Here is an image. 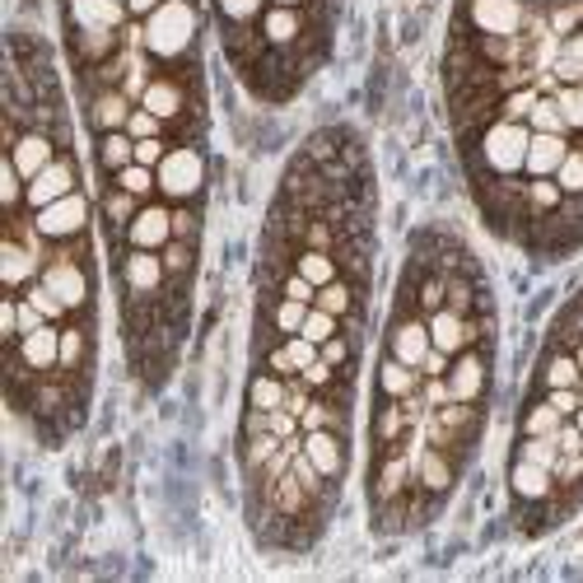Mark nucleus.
<instances>
[{
    "instance_id": "8fccbe9b",
    "label": "nucleus",
    "mask_w": 583,
    "mask_h": 583,
    "mask_svg": "<svg viewBox=\"0 0 583 583\" xmlns=\"http://www.w3.org/2000/svg\"><path fill=\"white\" fill-rule=\"evenodd\" d=\"M164 140L160 136H150V140H136V164H145V168H154V164H164Z\"/></svg>"
},
{
    "instance_id": "49530a36",
    "label": "nucleus",
    "mask_w": 583,
    "mask_h": 583,
    "mask_svg": "<svg viewBox=\"0 0 583 583\" xmlns=\"http://www.w3.org/2000/svg\"><path fill=\"white\" fill-rule=\"evenodd\" d=\"M85 359V332H61V369H75Z\"/></svg>"
},
{
    "instance_id": "c03bdc74",
    "label": "nucleus",
    "mask_w": 583,
    "mask_h": 583,
    "mask_svg": "<svg viewBox=\"0 0 583 583\" xmlns=\"http://www.w3.org/2000/svg\"><path fill=\"white\" fill-rule=\"evenodd\" d=\"M318 308H327V313H337V318H341V313L351 308V286H341V280L322 286V290H318Z\"/></svg>"
},
{
    "instance_id": "bb28decb",
    "label": "nucleus",
    "mask_w": 583,
    "mask_h": 583,
    "mask_svg": "<svg viewBox=\"0 0 583 583\" xmlns=\"http://www.w3.org/2000/svg\"><path fill=\"white\" fill-rule=\"evenodd\" d=\"M99 160H103V168H113V173H122L126 164H136V145H131V136H122V131H103V140H99Z\"/></svg>"
},
{
    "instance_id": "dca6fc26",
    "label": "nucleus",
    "mask_w": 583,
    "mask_h": 583,
    "mask_svg": "<svg viewBox=\"0 0 583 583\" xmlns=\"http://www.w3.org/2000/svg\"><path fill=\"white\" fill-rule=\"evenodd\" d=\"M75 28H117L122 24V0H71Z\"/></svg>"
},
{
    "instance_id": "052dcab7",
    "label": "nucleus",
    "mask_w": 583,
    "mask_h": 583,
    "mask_svg": "<svg viewBox=\"0 0 583 583\" xmlns=\"http://www.w3.org/2000/svg\"><path fill=\"white\" fill-rule=\"evenodd\" d=\"M327 378H332V365H327V359L318 355V359H313V365L304 369V383H313V388H322V383H327Z\"/></svg>"
},
{
    "instance_id": "e2e57ef3",
    "label": "nucleus",
    "mask_w": 583,
    "mask_h": 583,
    "mask_svg": "<svg viewBox=\"0 0 583 583\" xmlns=\"http://www.w3.org/2000/svg\"><path fill=\"white\" fill-rule=\"evenodd\" d=\"M126 5H131L136 14H154V10H160V5H164V0H126Z\"/></svg>"
},
{
    "instance_id": "79ce46f5",
    "label": "nucleus",
    "mask_w": 583,
    "mask_h": 583,
    "mask_svg": "<svg viewBox=\"0 0 583 583\" xmlns=\"http://www.w3.org/2000/svg\"><path fill=\"white\" fill-rule=\"evenodd\" d=\"M532 107H537V89H514L509 99H504V117L523 122V117H532Z\"/></svg>"
},
{
    "instance_id": "13d9d810",
    "label": "nucleus",
    "mask_w": 583,
    "mask_h": 583,
    "mask_svg": "<svg viewBox=\"0 0 583 583\" xmlns=\"http://www.w3.org/2000/svg\"><path fill=\"white\" fill-rule=\"evenodd\" d=\"M556 448H560V453H583L579 424H560V430H556Z\"/></svg>"
},
{
    "instance_id": "58836bf2",
    "label": "nucleus",
    "mask_w": 583,
    "mask_h": 583,
    "mask_svg": "<svg viewBox=\"0 0 583 583\" xmlns=\"http://www.w3.org/2000/svg\"><path fill=\"white\" fill-rule=\"evenodd\" d=\"M537 131H565V117H560V103L556 99H537V107H532L528 117Z\"/></svg>"
},
{
    "instance_id": "f257e3e1",
    "label": "nucleus",
    "mask_w": 583,
    "mask_h": 583,
    "mask_svg": "<svg viewBox=\"0 0 583 583\" xmlns=\"http://www.w3.org/2000/svg\"><path fill=\"white\" fill-rule=\"evenodd\" d=\"M192 38H197V10L187 5V0H164L145 24V47L160 61L182 56L187 47H192Z\"/></svg>"
},
{
    "instance_id": "4c0bfd02",
    "label": "nucleus",
    "mask_w": 583,
    "mask_h": 583,
    "mask_svg": "<svg viewBox=\"0 0 583 583\" xmlns=\"http://www.w3.org/2000/svg\"><path fill=\"white\" fill-rule=\"evenodd\" d=\"M556 103H560L565 126H579V131H583V89H579V85L560 89V93H556Z\"/></svg>"
},
{
    "instance_id": "a211bd4d",
    "label": "nucleus",
    "mask_w": 583,
    "mask_h": 583,
    "mask_svg": "<svg viewBox=\"0 0 583 583\" xmlns=\"http://www.w3.org/2000/svg\"><path fill=\"white\" fill-rule=\"evenodd\" d=\"M0 257H5V286H10V290H20L24 280L38 271V252H34V248H24L20 239H5Z\"/></svg>"
},
{
    "instance_id": "a18cd8bd",
    "label": "nucleus",
    "mask_w": 583,
    "mask_h": 583,
    "mask_svg": "<svg viewBox=\"0 0 583 583\" xmlns=\"http://www.w3.org/2000/svg\"><path fill=\"white\" fill-rule=\"evenodd\" d=\"M0 182H5V206L14 211V206H20V201L28 197V192H24V173L14 168V160H5V164H0Z\"/></svg>"
},
{
    "instance_id": "c9c22d12",
    "label": "nucleus",
    "mask_w": 583,
    "mask_h": 583,
    "mask_svg": "<svg viewBox=\"0 0 583 583\" xmlns=\"http://www.w3.org/2000/svg\"><path fill=\"white\" fill-rule=\"evenodd\" d=\"M406 477H411V471H406V458H392L383 471H378V499H392L406 485Z\"/></svg>"
},
{
    "instance_id": "f03ea898",
    "label": "nucleus",
    "mask_w": 583,
    "mask_h": 583,
    "mask_svg": "<svg viewBox=\"0 0 583 583\" xmlns=\"http://www.w3.org/2000/svg\"><path fill=\"white\" fill-rule=\"evenodd\" d=\"M528 145H532V131H528V126L499 117L491 131H485V140H481L485 168H491L495 178H514V173L528 164Z\"/></svg>"
},
{
    "instance_id": "a878e982",
    "label": "nucleus",
    "mask_w": 583,
    "mask_h": 583,
    "mask_svg": "<svg viewBox=\"0 0 583 583\" xmlns=\"http://www.w3.org/2000/svg\"><path fill=\"white\" fill-rule=\"evenodd\" d=\"M294 271L304 276V280H313V286L322 290V286H332V280H337V262L327 257V248H308L304 257L294 262Z\"/></svg>"
},
{
    "instance_id": "39448f33",
    "label": "nucleus",
    "mask_w": 583,
    "mask_h": 583,
    "mask_svg": "<svg viewBox=\"0 0 583 583\" xmlns=\"http://www.w3.org/2000/svg\"><path fill=\"white\" fill-rule=\"evenodd\" d=\"M154 178H160V192H168V197H178V201L192 197L201 187V154L197 150H168Z\"/></svg>"
},
{
    "instance_id": "9b49d317",
    "label": "nucleus",
    "mask_w": 583,
    "mask_h": 583,
    "mask_svg": "<svg viewBox=\"0 0 583 583\" xmlns=\"http://www.w3.org/2000/svg\"><path fill=\"white\" fill-rule=\"evenodd\" d=\"M20 365H28L34 373H42V369H52V365H61V337L52 332V327H38V332H28V337H20Z\"/></svg>"
},
{
    "instance_id": "0eeeda50",
    "label": "nucleus",
    "mask_w": 583,
    "mask_h": 583,
    "mask_svg": "<svg viewBox=\"0 0 583 583\" xmlns=\"http://www.w3.org/2000/svg\"><path fill=\"white\" fill-rule=\"evenodd\" d=\"M131 248H168V239H173V211H164V206H145V211H136V219H131Z\"/></svg>"
},
{
    "instance_id": "7c9ffc66",
    "label": "nucleus",
    "mask_w": 583,
    "mask_h": 583,
    "mask_svg": "<svg viewBox=\"0 0 583 583\" xmlns=\"http://www.w3.org/2000/svg\"><path fill=\"white\" fill-rule=\"evenodd\" d=\"M579 359L574 355H550L546 365V388H579Z\"/></svg>"
},
{
    "instance_id": "a19ab883",
    "label": "nucleus",
    "mask_w": 583,
    "mask_h": 583,
    "mask_svg": "<svg viewBox=\"0 0 583 583\" xmlns=\"http://www.w3.org/2000/svg\"><path fill=\"white\" fill-rule=\"evenodd\" d=\"M518 458H528V462H542V467H556L560 448H556V439H537V434H532L528 444H523V453H518Z\"/></svg>"
},
{
    "instance_id": "473e14b6",
    "label": "nucleus",
    "mask_w": 583,
    "mask_h": 583,
    "mask_svg": "<svg viewBox=\"0 0 583 583\" xmlns=\"http://www.w3.org/2000/svg\"><path fill=\"white\" fill-rule=\"evenodd\" d=\"M154 182H160V178H154L145 164H126V168L117 173V187H122V192H131V197H145Z\"/></svg>"
},
{
    "instance_id": "6ab92c4d",
    "label": "nucleus",
    "mask_w": 583,
    "mask_h": 583,
    "mask_svg": "<svg viewBox=\"0 0 583 583\" xmlns=\"http://www.w3.org/2000/svg\"><path fill=\"white\" fill-rule=\"evenodd\" d=\"M313 359H318V345H313L308 337H290L280 351H271V369L276 373H304Z\"/></svg>"
},
{
    "instance_id": "b1692460",
    "label": "nucleus",
    "mask_w": 583,
    "mask_h": 583,
    "mask_svg": "<svg viewBox=\"0 0 583 583\" xmlns=\"http://www.w3.org/2000/svg\"><path fill=\"white\" fill-rule=\"evenodd\" d=\"M299 28H304V20L294 14V5H276V10L262 20V38L276 42V47H286V42L299 38Z\"/></svg>"
},
{
    "instance_id": "0e129e2a",
    "label": "nucleus",
    "mask_w": 583,
    "mask_h": 583,
    "mask_svg": "<svg viewBox=\"0 0 583 583\" xmlns=\"http://www.w3.org/2000/svg\"><path fill=\"white\" fill-rule=\"evenodd\" d=\"M574 424H579V434H583V406H579V411H574Z\"/></svg>"
},
{
    "instance_id": "c85d7f7f",
    "label": "nucleus",
    "mask_w": 583,
    "mask_h": 583,
    "mask_svg": "<svg viewBox=\"0 0 583 583\" xmlns=\"http://www.w3.org/2000/svg\"><path fill=\"white\" fill-rule=\"evenodd\" d=\"M560 424H565V416H560L550 402H542V406H532V411H528L523 430H528V434H537V439H556Z\"/></svg>"
},
{
    "instance_id": "412c9836",
    "label": "nucleus",
    "mask_w": 583,
    "mask_h": 583,
    "mask_svg": "<svg viewBox=\"0 0 583 583\" xmlns=\"http://www.w3.org/2000/svg\"><path fill=\"white\" fill-rule=\"evenodd\" d=\"M140 103H145L160 122H168V117H178V113H182V89L173 85V80H150L145 93H140Z\"/></svg>"
},
{
    "instance_id": "aec40b11",
    "label": "nucleus",
    "mask_w": 583,
    "mask_h": 583,
    "mask_svg": "<svg viewBox=\"0 0 583 583\" xmlns=\"http://www.w3.org/2000/svg\"><path fill=\"white\" fill-rule=\"evenodd\" d=\"M546 491H550V467L518 458L514 462V495L518 499H546Z\"/></svg>"
},
{
    "instance_id": "1a4fd4ad",
    "label": "nucleus",
    "mask_w": 583,
    "mask_h": 583,
    "mask_svg": "<svg viewBox=\"0 0 583 583\" xmlns=\"http://www.w3.org/2000/svg\"><path fill=\"white\" fill-rule=\"evenodd\" d=\"M485 388V359L481 355H458L448 369V402H477Z\"/></svg>"
},
{
    "instance_id": "2eb2a0df",
    "label": "nucleus",
    "mask_w": 583,
    "mask_h": 583,
    "mask_svg": "<svg viewBox=\"0 0 583 583\" xmlns=\"http://www.w3.org/2000/svg\"><path fill=\"white\" fill-rule=\"evenodd\" d=\"M10 160H14V168H20L24 178H38V173H42L47 164H52V140H47L42 131H28V136L14 140Z\"/></svg>"
},
{
    "instance_id": "2f4dec72",
    "label": "nucleus",
    "mask_w": 583,
    "mask_h": 583,
    "mask_svg": "<svg viewBox=\"0 0 583 583\" xmlns=\"http://www.w3.org/2000/svg\"><path fill=\"white\" fill-rule=\"evenodd\" d=\"M560 80H570V85H579L583 80V34H574L570 42H565V52H560Z\"/></svg>"
},
{
    "instance_id": "f704fd0d",
    "label": "nucleus",
    "mask_w": 583,
    "mask_h": 583,
    "mask_svg": "<svg viewBox=\"0 0 583 583\" xmlns=\"http://www.w3.org/2000/svg\"><path fill=\"white\" fill-rule=\"evenodd\" d=\"M304 318H308V304H299V299H286V304L276 308V332H286V337H299V327H304Z\"/></svg>"
},
{
    "instance_id": "5fc2aeb1",
    "label": "nucleus",
    "mask_w": 583,
    "mask_h": 583,
    "mask_svg": "<svg viewBox=\"0 0 583 583\" xmlns=\"http://www.w3.org/2000/svg\"><path fill=\"white\" fill-rule=\"evenodd\" d=\"M286 299H299V304H313V299H318V286H313V280H304V276H290L286 280Z\"/></svg>"
},
{
    "instance_id": "393cba45",
    "label": "nucleus",
    "mask_w": 583,
    "mask_h": 583,
    "mask_svg": "<svg viewBox=\"0 0 583 583\" xmlns=\"http://www.w3.org/2000/svg\"><path fill=\"white\" fill-rule=\"evenodd\" d=\"M286 383H280V378H266V373H257L252 378V388H248V406L252 411H280V406H286Z\"/></svg>"
},
{
    "instance_id": "f3484780",
    "label": "nucleus",
    "mask_w": 583,
    "mask_h": 583,
    "mask_svg": "<svg viewBox=\"0 0 583 583\" xmlns=\"http://www.w3.org/2000/svg\"><path fill=\"white\" fill-rule=\"evenodd\" d=\"M304 453H308L313 467H318L327 481L341 477L345 453H341V444H337V434H327V430H308V444H304Z\"/></svg>"
},
{
    "instance_id": "72a5a7b5",
    "label": "nucleus",
    "mask_w": 583,
    "mask_h": 583,
    "mask_svg": "<svg viewBox=\"0 0 583 583\" xmlns=\"http://www.w3.org/2000/svg\"><path fill=\"white\" fill-rule=\"evenodd\" d=\"M556 182H560V192H583V150H570L565 154V164L556 168Z\"/></svg>"
},
{
    "instance_id": "4468645a",
    "label": "nucleus",
    "mask_w": 583,
    "mask_h": 583,
    "mask_svg": "<svg viewBox=\"0 0 583 583\" xmlns=\"http://www.w3.org/2000/svg\"><path fill=\"white\" fill-rule=\"evenodd\" d=\"M42 286H52V290L61 294V304H66V308H80L85 299H89V280H85V271H80L75 262H56V266H47Z\"/></svg>"
},
{
    "instance_id": "864d4df0",
    "label": "nucleus",
    "mask_w": 583,
    "mask_h": 583,
    "mask_svg": "<svg viewBox=\"0 0 583 583\" xmlns=\"http://www.w3.org/2000/svg\"><path fill=\"white\" fill-rule=\"evenodd\" d=\"M550 406H556V411L560 416H574L579 411V406H583V397H579V392L574 388H550V397H546Z\"/></svg>"
},
{
    "instance_id": "603ef678",
    "label": "nucleus",
    "mask_w": 583,
    "mask_h": 583,
    "mask_svg": "<svg viewBox=\"0 0 583 583\" xmlns=\"http://www.w3.org/2000/svg\"><path fill=\"white\" fill-rule=\"evenodd\" d=\"M38 327H42V313L34 304H14V332L28 337V332H38Z\"/></svg>"
},
{
    "instance_id": "f8f14e48",
    "label": "nucleus",
    "mask_w": 583,
    "mask_h": 583,
    "mask_svg": "<svg viewBox=\"0 0 583 583\" xmlns=\"http://www.w3.org/2000/svg\"><path fill=\"white\" fill-rule=\"evenodd\" d=\"M434 351V341H430V322H397V332H392V355L402 359V365H411L420 369L424 365V355Z\"/></svg>"
},
{
    "instance_id": "5701e85b",
    "label": "nucleus",
    "mask_w": 583,
    "mask_h": 583,
    "mask_svg": "<svg viewBox=\"0 0 583 583\" xmlns=\"http://www.w3.org/2000/svg\"><path fill=\"white\" fill-rule=\"evenodd\" d=\"M378 388H383L392 402L411 397V392H416V369H411V365H402V359L392 355V359H383V369H378Z\"/></svg>"
},
{
    "instance_id": "680f3d73",
    "label": "nucleus",
    "mask_w": 583,
    "mask_h": 583,
    "mask_svg": "<svg viewBox=\"0 0 583 583\" xmlns=\"http://www.w3.org/2000/svg\"><path fill=\"white\" fill-rule=\"evenodd\" d=\"M332 243V229L327 225H308V248H327Z\"/></svg>"
},
{
    "instance_id": "ea45409f",
    "label": "nucleus",
    "mask_w": 583,
    "mask_h": 583,
    "mask_svg": "<svg viewBox=\"0 0 583 583\" xmlns=\"http://www.w3.org/2000/svg\"><path fill=\"white\" fill-rule=\"evenodd\" d=\"M219 14L239 28V24H252L262 14V0H219Z\"/></svg>"
},
{
    "instance_id": "3c124183",
    "label": "nucleus",
    "mask_w": 583,
    "mask_h": 583,
    "mask_svg": "<svg viewBox=\"0 0 583 583\" xmlns=\"http://www.w3.org/2000/svg\"><path fill=\"white\" fill-rule=\"evenodd\" d=\"M402 424H406V411H402V406H388V411L378 416V439H388V444H392V439L402 434Z\"/></svg>"
},
{
    "instance_id": "69168bd1",
    "label": "nucleus",
    "mask_w": 583,
    "mask_h": 583,
    "mask_svg": "<svg viewBox=\"0 0 583 583\" xmlns=\"http://www.w3.org/2000/svg\"><path fill=\"white\" fill-rule=\"evenodd\" d=\"M276 5H299V0H276Z\"/></svg>"
},
{
    "instance_id": "6e6552de",
    "label": "nucleus",
    "mask_w": 583,
    "mask_h": 583,
    "mask_svg": "<svg viewBox=\"0 0 583 583\" xmlns=\"http://www.w3.org/2000/svg\"><path fill=\"white\" fill-rule=\"evenodd\" d=\"M565 154H570V145H565V136L560 131H532V145H528V173L532 178H550L560 164H565Z\"/></svg>"
},
{
    "instance_id": "09e8293b",
    "label": "nucleus",
    "mask_w": 583,
    "mask_h": 583,
    "mask_svg": "<svg viewBox=\"0 0 583 583\" xmlns=\"http://www.w3.org/2000/svg\"><path fill=\"white\" fill-rule=\"evenodd\" d=\"M107 219H113V225L136 219V197L131 192H113V197H107Z\"/></svg>"
},
{
    "instance_id": "de8ad7c7",
    "label": "nucleus",
    "mask_w": 583,
    "mask_h": 583,
    "mask_svg": "<svg viewBox=\"0 0 583 583\" xmlns=\"http://www.w3.org/2000/svg\"><path fill=\"white\" fill-rule=\"evenodd\" d=\"M126 136H136V140L160 136V117H154L150 107H140V113H131V122H126Z\"/></svg>"
},
{
    "instance_id": "7ed1b4c3",
    "label": "nucleus",
    "mask_w": 583,
    "mask_h": 583,
    "mask_svg": "<svg viewBox=\"0 0 583 583\" xmlns=\"http://www.w3.org/2000/svg\"><path fill=\"white\" fill-rule=\"evenodd\" d=\"M471 28L485 38H514L523 28V5L518 0H471Z\"/></svg>"
},
{
    "instance_id": "4be33fe9",
    "label": "nucleus",
    "mask_w": 583,
    "mask_h": 583,
    "mask_svg": "<svg viewBox=\"0 0 583 583\" xmlns=\"http://www.w3.org/2000/svg\"><path fill=\"white\" fill-rule=\"evenodd\" d=\"M131 122V107H126V93L122 89H103L99 99H93V126L99 131H117V126Z\"/></svg>"
},
{
    "instance_id": "ddd939ff",
    "label": "nucleus",
    "mask_w": 583,
    "mask_h": 583,
    "mask_svg": "<svg viewBox=\"0 0 583 583\" xmlns=\"http://www.w3.org/2000/svg\"><path fill=\"white\" fill-rule=\"evenodd\" d=\"M164 271L168 266L154 257L150 248H136L131 257H126V286H131V294H154L164 286Z\"/></svg>"
},
{
    "instance_id": "9d476101",
    "label": "nucleus",
    "mask_w": 583,
    "mask_h": 583,
    "mask_svg": "<svg viewBox=\"0 0 583 583\" xmlns=\"http://www.w3.org/2000/svg\"><path fill=\"white\" fill-rule=\"evenodd\" d=\"M430 341H434V351H444V355H458L462 345L471 341L467 313H453L448 304H444V308H434V318H430Z\"/></svg>"
},
{
    "instance_id": "cd10ccee",
    "label": "nucleus",
    "mask_w": 583,
    "mask_h": 583,
    "mask_svg": "<svg viewBox=\"0 0 583 583\" xmlns=\"http://www.w3.org/2000/svg\"><path fill=\"white\" fill-rule=\"evenodd\" d=\"M448 481H453V462L444 458V448L434 444L420 458V485H424V491H448Z\"/></svg>"
},
{
    "instance_id": "bf43d9fd",
    "label": "nucleus",
    "mask_w": 583,
    "mask_h": 583,
    "mask_svg": "<svg viewBox=\"0 0 583 583\" xmlns=\"http://www.w3.org/2000/svg\"><path fill=\"white\" fill-rule=\"evenodd\" d=\"M187 262H192V248H187V243H168V252H164L168 271H187Z\"/></svg>"
},
{
    "instance_id": "37998d69",
    "label": "nucleus",
    "mask_w": 583,
    "mask_h": 583,
    "mask_svg": "<svg viewBox=\"0 0 583 583\" xmlns=\"http://www.w3.org/2000/svg\"><path fill=\"white\" fill-rule=\"evenodd\" d=\"M28 304H34L42 318H61V313H66V304H61V294L52 286H34L28 290Z\"/></svg>"
},
{
    "instance_id": "c756f323",
    "label": "nucleus",
    "mask_w": 583,
    "mask_h": 583,
    "mask_svg": "<svg viewBox=\"0 0 583 583\" xmlns=\"http://www.w3.org/2000/svg\"><path fill=\"white\" fill-rule=\"evenodd\" d=\"M299 337H308L313 345L332 341V337H337V313H327V308H308V318H304V327H299Z\"/></svg>"
},
{
    "instance_id": "20e7f679",
    "label": "nucleus",
    "mask_w": 583,
    "mask_h": 583,
    "mask_svg": "<svg viewBox=\"0 0 583 583\" xmlns=\"http://www.w3.org/2000/svg\"><path fill=\"white\" fill-rule=\"evenodd\" d=\"M85 219H89V206H85V197H61L52 201V206H42L34 211V229L42 233V239H71V233H80L85 229Z\"/></svg>"
},
{
    "instance_id": "4d7b16f0",
    "label": "nucleus",
    "mask_w": 583,
    "mask_h": 583,
    "mask_svg": "<svg viewBox=\"0 0 583 583\" xmlns=\"http://www.w3.org/2000/svg\"><path fill=\"white\" fill-rule=\"evenodd\" d=\"M448 308L453 313H467L471 308V286H467V280H448Z\"/></svg>"
},
{
    "instance_id": "e433bc0d",
    "label": "nucleus",
    "mask_w": 583,
    "mask_h": 583,
    "mask_svg": "<svg viewBox=\"0 0 583 583\" xmlns=\"http://www.w3.org/2000/svg\"><path fill=\"white\" fill-rule=\"evenodd\" d=\"M528 201H532V206H537L542 215H546V211H560V182L537 178V182L528 187Z\"/></svg>"
},
{
    "instance_id": "423d86ee",
    "label": "nucleus",
    "mask_w": 583,
    "mask_h": 583,
    "mask_svg": "<svg viewBox=\"0 0 583 583\" xmlns=\"http://www.w3.org/2000/svg\"><path fill=\"white\" fill-rule=\"evenodd\" d=\"M71 192H75V164L71 160H52L38 178H28V197L24 201L34 211H42V206H52V201L71 197Z\"/></svg>"
},
{
    "instance_id": "6e6d98bb",
    "label": "nucleus",
    "mask_w": 583,
    "mask_h": 583,
    "mask_svg": "<svg viewBox=\"0 0 583 583\" xmlns=\"http://www.w3.org/2000/svg\"><path fill=\"white\" fill-rule=\"evenodd\" d=\"M318 355L337 369V365H345V359H351V345H345L341 337H332V341H322V345H318Z\"/></svg>"
}]
</instances>
